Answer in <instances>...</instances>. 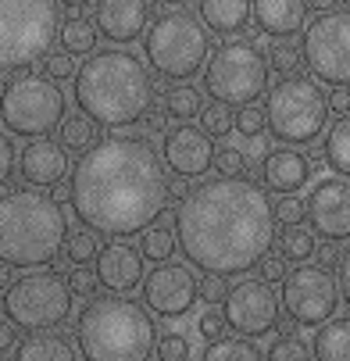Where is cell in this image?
<instances>
[{"label": "cell", "instance_id": "1", "mask_svg": "<svg viewBox=\"0 0 350 361\" xmlns=\"http://www.w3.org/2000/svg\"><path fill=\"white\" fill-rule=\"evenodd\" d=\"M68 204L82 229L125 240L172 208V179L146 136L96 140L68 176Z\"/></svg>", "mask_w": 350, "mask_h": 361}, {"label": "cell", "instance_id": "2", "mask_svg": "<svg viewBox=\"0 0 350 361\" xmlns=\"http://www.w3.org/2000/svg\"><path fill=\"white\" fill-rule=\"evenodd\" d=\"M172 226L189 269L218 279L254 272L275 243L272 200L250 176H215L189 186Z\"/></svg>", "mask_w": 350, "mask_h": 361}, {"label": "cell", "instance_id": "3", "mask_svg": "<svg viewBox=\"0 0 350 361\" xmlns=\"http://www.w3.org/2000/svg\"><path fill=\"white\" fill-rule=\"evenodd\" d=\"M75 108L89 115L104 129H125L143 122V115L154 108V79L143 58L132 50H93V54L75 68L72 79Z\"/></svg>", "mask_w": 350, "mask_h": 361}, {"label": "cell", "instance_id": "4", "mask_svg": "<svg viewBox=\"0 0 350 361\" xmlns=\"http://www.w3.org/2000/svg\"><path fill=\"white\" fill-rule=\"evenodd\" d=\"M65 208L36 186L0 193V262L4 265L46 269L65 250Z\"/></svg>", "mask_w": 350, "mask_h": 361}, {"label": "cell", "instance_id": "5", "mask_svg": "<svg viewBox=\"0 0 350 361\" xmlns=\"http://www.w3.org/2000/svg\"><path fill=\"white\" fill-rule=\"evenodd\" d=\"M75 343L82 361H150L158 326L146 307L125 293L93 297L75 319Z\"/></svg>", "mask_w": 350, "mask_h": 361}, {"label": "cell", "instance_id": "6", "mask_svg": "<svg viewBox=\"0 0 350 361\" xmlns=\"http://www.w3.org/2000/svg\"><path fill=\"white\" fill-rule=\"evenodd\" d=\"M143 58L150 61V72L168 82H189L204 72L211 58V36L208 25L186 8H165L150 18L143 32Z\"/></svg>", "mask_w": 350, "mask_h": 361}, {"label": "cell", "instance_id": "7", "mask_svg": "<svg viewBox=\"0 0 350 361\" xmlns=\"http://www.w3.org/2000/svg\"><path fill=\"white\" fill-rule=\"evenodd\" d=\"M61 32L58 0H0V72H25L43 61Z\"/></svg>", "mask_w": 350, "mask_h": 361}, {"label": "cell", "instance_id": "8", "mask_svg": "<svg viewBox=\"0 0 350 361\" xmlns=\"http://www.w3.org/2000/svg\"><path fill=\"white\" fill-rule=\"evenodd\" d=\"M329 97L322 93L315 75H282L275 86H268L265 93V118H268V133L279 143H315L325 126H329Z\"/></svg>", "mask_w": 350, "mask_h": 361}, {"label": "cell", "instance_id": "9", "mask_svg": "<svg viewBox=\"0 0 350 361\" xmlns=\"http://www.w3.org/2000/svg\"><path fill=\"white\" fill-rule=\"evenodd\" d=\"M204 90L215 104L225 108H243L258 104L268 93V54H261V47L254 39H225L211 50V58L204 65Z\"/></svg>", "mask_w": 350, "mask_h": 361}, {"label": "cell", "instance_id": "10", "mask_svg": "<svg viewBox=\"0 0 350 361\" xmlns=\"http://www.w3.org/2000/svg\"><path fill=\"white\" fill-rule=\"evenodd\" d=\"M65 118V90L36 72H15L0 86V129L18 140H43Z\"/></svg>", "mask_w": 350, "mask_h": 361}, {"label": "cell", "instance_id": "11", "mask_svg": "<svg viewBox=\"0 0 350 361\" xmlns=\"http://www.w3.org/2000/svg\"><path fill=\"white\" fill-rule=\"evenodd\" d=\"M4 315L15 329L25 333H50L65 326V319L72 315V286L68 276L54 272V269H36L22 279H15L4 290Z\"/></svg>", "mask_w": 350, "mask_h": 361}, {"label": "cell", "instance_id": "12", "mask_svg": "<svg viewBox=\"0 0 350 361\" xmlns=\"http://www.w3.org/2000/svg\"><path fill=\"white\" fill-rule=\"evenodd\" d=\"M300 58L325 86H350V8L315 15L300 32Z\"/></svg>", "mask_w": 350, "mask_h": 361}, {"label": "cell", "instance_id": "13", "mask_svg": "<svg viewBox=\"0 0 350 361\" xmlns=\"http://www.w3.org/2000/svg\"><path fill=\"white\" fill-rule=\"evenodd\" d=\"M282 307L293 326L300 329H318L322 322H329L339 307V279L332 269L325 265H296L293 272H286L282 279Z\"/></svg>", "mask_w": 350, "mask_h": 361}, {"label": "cell", "instance_id": "14", "mask_svg": "<svg viewBox=\"0 0 350 361\" xmlns=\"http://www.w3.org/2000/svg\"><path fill=\"white\" fill-rule=\"evenodd\" d=\"M279 297L272 290V283L265 279H239L236 286H229L225 300H222V315L229 322L232 333L239 336H265L272 329H279Z\"/></svg>", "mask_w": 350, "mask_h": 361}, {"label": "cell", "instance_id": "15", "mask_svg": "<svg viewBox=\"0 0 350 361\" xmlns=\"http://www.w3.org/2000/svg\"><path fill=\"white\" fill-rule=\"evenodd\" d=\"M139 293H143V307H146L150 315L182 319V315L193 312V304L200 300V283H196V276H193L189 265L161 262L150 276H143Z\"/></svg>", "mask_w": 350, "mask_h": 361}, {"label": "cell", "instance_id": "16", "mask_svg": "<svg viewBox=\"0 0 350 361\" xmlns=\"http://www.w3.org/2000/svg\"><path fill=\"white\" fill-rule=\"evenodd\" d=\"M308 229L329 243L350 240V179H318L308 193Z\"/></svg>", "mask_w": 350, "mask_h": 361}, {"label": "cell", "instance_id": "17", "mask_svg": "<svg viewBox=\"0 0 350 361\" xmlns=\"http://www.w3.org/2000/svg\"><path fill=\"white\" fill-rule=\"evenodd\" d=\"M161 161L168 172H175L179 179H196L215 165V140L189 122H179L175 129L165 133L161 143Z\"/></svg>", "mask_w": 350, "mask_h": 361}, {"label": "cell", "instance_id": "18", "mask_svg": "<svg viewBox=\"0 0 350 361\" xmlns=\"http://www.w3.org/2000/svg\"><path fill=\"white\" fill-rule=\"evenodd\" d=\"M93 22H96V32L108 43L129 47L143 39L150 25V0H96Z\"/></svg>", "mask_w": 350, "mask_h": 361}, {"label": "cell", "instance_id": "19", "mask_svg": "<svg viewBox=\"0 0 350 361\" xmlns=\"http://www.w3.org/2000/svg\"><path fill=\"white\" fill-rule=\"evenodd\" d=\"M143 262L146 257H143L139 247H132L125 240H111L96 254V279L111 293H132V290H139V283L146 276Z\"/></svg>", "mask_w": 350, "mask_h": 361}, {"label": "cell", "instance_id": "20", "mask_svg": "<svg viewBox=\"0 0 350 361\" xmlns=\"http://www.w3.org/2000/svg\"><path fill=\"white\" fill-rule=\"evenodd\" d=\"M311 161L304 150L296 147H275L261 158V186L272 193H300L311 183Z\"/></svg>", "mask_w": 350, "mask_h": 361}, {"label": "cell", "instance_id": "21", "mask_svg": "<svg viewBox=\"0 0 350 361\" xmlns=\"http://www.w3.org/2000/svg\"><path fill=\"white\" fill-rule=\"evenodd\" d=\"M18 172L36 190H54L68 172V150L58 140H46V136L32 140V143H25L22 158H18Z\"/></svg>", "mask_w": 350, "mask_h": 361}, {"label": "cell", "instance_id": "22", "mask_svg": "<svg viewBox=\"0 0 350 361\" xmlns=\"http://www.w3.org/2000/svg\"><path fill=\"white\" fill-rule=\"evenodd\" d=\"M308 0H254V22L272 39H289L308 25Z\"/></svg>", "mask_w": 350, "mask_h": 361}, {"label": "cell", "instance_id": "23", "mask_svg": "<svg viewBox=\"0 0 350 361\" xmlns=\"http://www.w3.org/2000/svg\"><path fill=\"white\" fill-rule=\"evenodd\" d=\"M196 18L218 36H239L250 29L254 18V0H196Z\"/></svg>", "mask_w": 350, "mask_h": 361}, {"label": "cell", "instance_id": "24", "mask_svg": "<svg viewBox=\"0 0 350 361\" xmlns=\"http://www.w3.org/2000/svg\"><path fill=\"white\" fill-rule=\"evenodd\" d=\"M311 361H350V319L332 315L315 329L311 340Z\"/></svg>", "mask_w": 350, "mask_h": 361}, {"label": "cell", "instance_id": "25", "mask_svg": "<svg viewBox=\"0 0 350 361\" xmlns=\"http://www.w3.org/2000/svg\"><path fill=\"white\" fill-rule=\"evenodd\" d=\"M15 361H75V350L58 333H32L29 340H18Z\"/></svg>", "mask_w": 350, "mask_h": 361}, {"label": "cell", "instance_id": "26", "mask_svg": "<svg viewBox=\"0 0 350 361\" xmlns=\"http://www.w3.org/2000/svg\"><path fill=\"white\" fill-rule=\"evenodd\" d=\"M322 154H325L329 172H336V176L350 179V111H346V115H339V118L325 129Z\"/></svg>", "mask_w": 350, "mask_h": 361}, {"label": "cell", "instance_id": "27", "mask_svg": "<svg viewBox=\"0 0 350 361\" xmlns=\"http://www.w3.org/2000/svg\"><path fill=\"white\" fill-rule=\"evenodd\" d=\"M200 361H265L261 347L250 343V336H222V340H211L200 354Z\"/></svg>", "mask_w": 350, "mask_h": 361}, {"label": "cell", "instance_id": "28", "mask_svg": "<svg viewBox=\"0 0 350 361\" xmlns=\"http://www.w3.org/2000/svg\"><path fill=\"white\" fill-rule=\"evenodd\" d=\"M204 111V93L196 86H186V82H175L168 93H165V115L175 118V122H189V118H200Z\"/></svg>", "mask_w": 350, "mask_h": 361}, {"label": "cell", "instance_id": "29", "mask_svg": "<svg viewBox=\"0 0 350 361\" xmlns=\"http://www.w3.org/2000/svg\"><path fill=\"white\" fill-rule=\"evenodd\" d=\"M58 143H61L65 150L86 154V150L96 143V122H93L89 115H82V111L61 118V126H58Z\"/></svg>", "mask_w": 350, "mask_h": 361}, {"label": "cell", "instance_id": "30", "mask_svg": "<svg viewBox=\"0 0 350 361\" xmlns=\"http://www.w3.org/2000/svg\"><path fill=\"white\" fill-rule=\"evenodd\" d=\"M179 240H175V226H165V222H154L150 229L139 233V250L143 257H150V262H168V257L175 254Z\"/></svg>", "mask_w": 350, "mask_h": 361}, {"label": "cell", "instance_id": "31", "mask_svg": "<svg viewBox=\"0 0 350 361\" xmlns=\"http://www.w3.org/2000/svg\"><path fill=\"white\" fill-rule=\"evenodd\" d=\"M279 254L286 257L289 265H304V262H311V257L318 254V236L311 229H304V226H293V229L282 233Z\"/></svg>", "mask_w": 350, "mask_h": 361}, {"label": "cell", "instance_id": "32", "mask_svg": "<svg viewBox=\"0 0 350 361\" xmlns=\"http://www.w3.org/2000/svg\"><path fill=\"white\" fill-rule=\"evenodd\" d=\"M96 22H89V18H68L65 25H61V32H58V39H61V50H68V54H93L96 50Z\"/></svg>", "mask_w": 350, "mask_h": 361}, {"label": "cell", "instance_id": "33", "mask_svg": "<svg viewBox=\"0 0 350 361\" xmlns=\"http://www.w3.org/2000/svg\"><path fill=\"white\" fill-rule=\"evenodd\" d=\"M265 361H311V347L296 336V326H282L279 336L268 343L265 350Z\"/></svg>", "mask_w": 350, "mask_h": 361}, {"label": "cell", "instance_id": "34", "mask_svg": "<svg viewBox=\"0 0 350 361\" xmlns=\"http://www.w3.org/2000/svg\"><path fill=\"white\" fill-rule=\"evenodd\" d=\"M65 254H68V262L72 265H89L96 262V254H100V240L93 229H75L65 236Z\"/></svg>", "mask_w": 350, "mask_h": 361}, {"label": "cell", "instance_id": "35", "mask_svg": "<svg viewBox=\"0 0 350 361\" xmlns=\"http://www.w3.org/2000/svg\"><path fill=\"white\" fill-rule=\"evenodd\" d=\"M272 215H275V226L293 229V226H300V222H308V204L300 200L296 193H279V197L272 200Z\"/></svg>", "mask_w": 350, "mask_h": 361}, {"label": "cell", "instance_id": "36", "mask_svg": "<svg viewBox=\"0 0 350 361\" xmlns=\"http://www.w3.org/2000/svg\"><path fill=\"white\" fill-rule=\"evenodd\" d=\"M300 65H304V58H300V47L293 39H275L268 47V68L279 72V75H293Z\"/></svg>", "mask_w": 350, "mask_h": 361}, {"label": "cell", "instance_id": "37", "mask_svg": "<svg viewBox=\"0 0 350 361\" xmlns=\"http://www.w3.org/2000/svg\"><path fill=\"white\" fill-rule=\"evenodd\" d=\"M232 129H236L243 140H258V136L268 129L265 108H261V104H243V108L232 115Z\"/></svg>", "mask_w": 350, "mask_h": 361}, {"label": "cell", "instance_id": "38", "mask_svg": "<svg viewBox=\"0 0 350 361\" xmlns=\"http://www.w3.org/2000/svg\"><path fill=\"white\" fill-rule=\"evenodd\" d=\"M232 115L225 104H208L204 111H200V129H204L211 140H225L232 133Z\"/></svg>", "mask_w": 350, "mask_h": 361}, {"label": "cell", "instance_id": "39", "mask_svg": "<svg viewBox=\"0 0 350 361\" xmlns=\"http://www.w3.org/2000/svg\"><path fill=\"white\" fill-rule=\"evenodd\" d=\"M154 357L158 361H189V340L182 333H165V336H158Z\"/></svg>", "mask_w": 350, "mask_h": 361}, {"label": "cell", "instance_id": "40", "mask_svg": "<svg viewBox=\"0 0 350 361\" xmlns=\"http://www.w3.org/2000/svg\"><path fill=\"white\" fill-rule=\"evenodd\" d=\"M215 169H218L222 176H243V172H246V154H243L236 143L215 147Z\"/></svg>", "mask_w": 350, "mask_h": 361}, {"label": "cell", "instance_id": "41", "mask_svg": "<svg viewBox=\"0 0 350 361\" xmlns=\"http://www.w3.org/2000/svg\"><path fill=\"white\" fill-rule=\"evenodd\" d=\"M43 75H50L54 82L61 79H75V61L68 50H50V54L43 58Z\"/></svg>", "mask_w": 350, "mask_h": 361}, {"label": "cell", "instance_id": "42", "mask_svg": "<svg viewBox=\"0 0 350 361\" xmlns=\"http://www.w3.org/2000/svg\"><path fill=\"white\" fill-rule=\"evenodd\" d=\"M68 286H72V297H82V300H93V293H96V286H100V279L93 276V269H86V265H75V269L68 272Z\"/></svg>", "mask_w": 350, "mask_h": 361}, {"label": "cell", "instance_id": "43", "mask_svg": "<svg viewBox=\"0 0 350 361\" xmlns=\"http://www.w3.org/2000/svg\"><path fill=\"white\" fill-rule=\"evenodd\" d=\"M225 329H229V322H225V315H222V312H215V307H204V315L196 319V333L204 336L208 343H211V340H222V336H225Z\"/></svg>", "mask_w": 350, "mask_h": 361}, {"label": "cell", "instance_id": "44", "mask_svg": "<svg viewBox=\"0 0 350 361\" xmlns=\"http://www.w3.org/2000/svg\"><path fill=\"white\" fill-rule=\"evenodd\" d=\"M286 257L279 254V257H272V254H265L261 257V265H258V279H265V283H282L286 279Z\"/></svg>", "mask_w": 350, "mask_h": 361}, {"label": "cell", "instance_id": "45", "mask_svg": "<svg viewBox=\"0 0 350 361\" xmlns=\"http://www.w3.org/2000/svg\"><path fill=\"white\" fill-rule=\"evenodd\" d=\"M11 176H15V143L0 133V190L8 186Z\"/></svg>", "mask_w": 350, "mask_h": 361}, {"label": "cell", "instance_id": "46", "mask_svg": "<svg viewBox=\"0 0 350 361\" xmlns=\"http://www.w3.org/2000/svg\"><path fill=\"white\" fill-rule=\"evenodd\" d=\"M225 293H229V290H225V283H222L218 276H204V283H200V300H204L208 307H211V304H222Z\"/></svg>", "mask_w": 350, "mask_h": 361}, {"label": "cell", "instance_id": "47", "mask_svg": "<svg viewBox=\"0 0 350 361\" xmlns=\"http://www.w3.org/2000/svg\"><path fill=\"white\" fill-rule=\"evenodd\" d=\"M143 129H146V136H165L168 133V115L158 111V108H150L143 115Z\"/></svg>", "mask_w": 350, "mask_h": 361}, {"label": "cell", "instance_id": "48", "mask_svg": "<svg viewBox=\"0 0 350 361\" xmlns=\"http://www.w3.org/2000/svg\"><path fill=\"white\" fill-rule=\"evenodd\" d=\"M336 279H339V297H343V304L350 307V247L339 254V269H336Z\"/></svg>", "mask_w": 350, "mask_h": 361}, {"label": "cell", "instance_id": "49", "mask_svg": "<svg viewBox=\"0 0 350 361\" xmlns=\"http://www.w3.org/2000/svg\"><path fill=\"white\" fill-rule=\"evenodd\" d=\"M325 97H329V111L332 115H346L350 111V86H332Z\"/></svg>", "mask_w": 350, "mask_h": 361}, {"label": "cell", "instance_id": "50", "mask_svg": "<svg viewBox=\"0 0 350 361\" xmlns=\"http://www.w3.org/2000/svg\"><path fill=\"white\" fill-rule=\"evenodd\" d=\"M15 347H18V329L8 319H0V357L15 354Z\"/></svg>", "mask_w": 350, "mask_h": 361}, {"label": "cell", "instance_id": "51", "mask_svg": "<svg viewBox=\"0 0 350 361\" xmlns=\"http://www.w3.org/2000/svg\"><path fill=\"white\" fill-rule=\"evenodd\" d=\"M339 4V0H308V8L311 11H318V15H325V11H332Z\"/></svg>", "mask_w": 350, "mask_h": 361}, {"label": "cell", "instance_id": "52", "mask_svg": "<svg viewBox=\"0 0 350 361\" xmlns=\"http://www.w3.org/2000/svg\"><path fill=\"white\" fill-rule=\"evenodd\" d=\"M15 279H11V265H4V262H0V290H8Z\"/></svg>", "mask_w": 350, "mask_h": 361}, {"label": "cell", "instance_id": "53", "mask_svg": "<svg viewBox=\"0 0 350 361\" xmlns=\"http://www.w3.org/2000/svg\"><path fill=\"white\" fill-rule=\"evenodd\" d=\"M58 4H65L68 11H79V8H86V4H93V0H58Z\"/></svg>", "mask_w": 350, "mask_h": 361}, {"label": "cell", "instance_id": "54", "mask_svg": "<svg viewBox=\"0 0 350 361\" xmlns=\"http://www.w3.org/2000/svg\"><path fill=\"white\" fill-rule=\"evenodd\" d=\"M332 257H336V243H329V240H325V247H322V265H325V262H332Z\"/></svg>", "mask_w": 350, "mask_h": 361}, {"label": "cell", "instance_id": "55", "mask_svg": "<svg viewBox=\"0 0 350 361\" xmlns=\"http://www.w3.org/2000/svg\"><path fill=\"white\" fill-rule=\"evenodd\" d=\"M50 197H54L58 204H61V200H68V186H61V183H58V186H54V193H50Z\"/></svg>", "mask_w": 350, "mask_h": 361}, {"label": "cell", "instance_id": "56", "mask_svg": "<svg viewBox=\"0 0 350 361\" xmlns=\"http://www.w3.org/2000/svg\"><path fill=\"white\" fill-rule=\"evenodd\" d=\"M158 4H168V8H182L186 0H158Z\"/></svg>", "mask_w": 350, "mask_h": 361}]
</instances>
